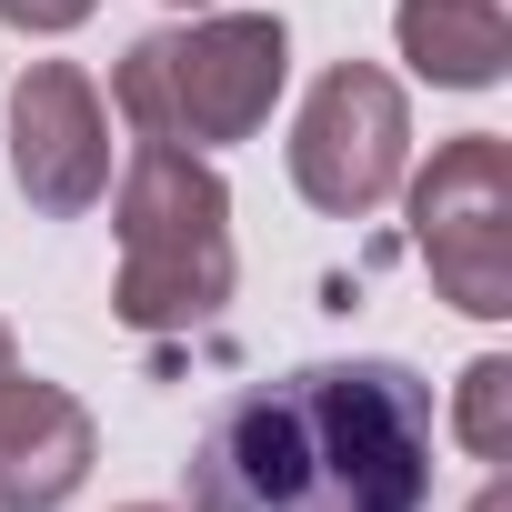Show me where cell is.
I'll return each instance as SVG.
<instances>
[{
    "label": "cell",
    "instance_id": "7",
    "mask_svg": "<svg viewBox=\"0 0 512 512\" xmlns=\"http://www.w3.org/2000/svg\"><path fill=\"white\" fill-rule=\"evenodd\" d=\"M91 462H101V432L81 392L31 372L0 382V512H61L91 482Z\"/></svg>",
    "mask_w": 512,
    "mask_h": 512
},
{
    "label": "cell",
    "instance_id": "2",
    "mask_svg": "<svg viewBox=\"0 0 512 512\" xmlns=\"http://www.w3.org/2000/svg\"><path fill=\"white\" fill-rule=\"evenodd\" d=\"M111 221H121L111 312L131 332H201V322H221V302H231V191H221V171L201 151L141 141L121 191H111Z\"/></svg>",
    "mask_w": 512,
    "mask_h": 512
},
{
    "label": "cell",
    "instance_id": "12",
    "mask_svg": "<svg viewBox=\"0 0 512 512\" xmlns=\"http://www.w3.org/2000/svg\"><path fill=\"white\" fill-rule=\"evenodd\" d=\"M21 372V352H11V322H0V382H11Z\"/></svg>",
    "mask_w": 512,
    "mask_h": 512
},
{
    "label": "cell",
    "instance_id": "10",
    "mask_svg": "<svg viewBox=\"0 0 512 512\" xmlns=\"http://www.w3.org/2000/svg\"><path fill=\"white\" fill-rule=\"evenodd\" d=\"M91 11H101V0H0V21L31 31V41H61V31H81Z\"/></svg>",
    "mask_w": 512,
    "mask_h": 512
},
{
    "label": "cell",
    "instance_id": "1",
    "mask_svg": "<svg viewBox=\"0 0 512 512\" xmlns=\"http://www.w3.org/2000/svg\"><path fill=\"white\" fill-rule=\"evenodd\" d=\"M191 512H432V382L402 362H302L191 442Z\"/></svg>",
    "mask_w": 512,
    "mask_h": 512
},
{
    "label": "cell",
    "instance_id": "8",
    "mask_svg": "<svg viewBox=\"0 0 512 512\" xmlns=\"http://www.w3.org/2000/svg\"><path fill=\"white\" fill-rule=\"evenodd\" d=\"M392 41L432 91H492L512 61V0H392Z\"/></svg>",
    "mask_w": 512,
    "mask_h": 512
},
{
    "label": "cell",
    "instance_id": "14",
    "mask_svg": "<svg viewBox=\"0 0 512 512\" xmlns=\"http://www.w3.org/2000/svg\"><path fill=\"white\" fill-rule=\"evenodd\" d=\"M181 11H191V0H181Z\"/></svg>",
    "mask_w": 512,
    "mask_h": 512
},
{
    "label": "cell",
    "instance_id": "13",
    "mask_svg": "<svg viewBox=\"0 0 512 512\" xmlns=\"http://www.w3.org/2000/svg\"><path fill=\"white\" fill-rule=\"evenodd\" d=\"M131 512H161V502H131Z\"/></svg>",
    "mask_w": 512,
    "mask_h": 512
},
{
    "label": "cell",
    "instance_id": "5",
    "mask_svg": "<svg viewBox=\"0 0 512 512\" xmlns=\"http://www.w3.org/2000/svg\"><path fill=\"white\" fill-rule=\"evenodd\" d=\"M412 171V111L382 61H332L292 121V191L332 221H362Z\"/></svg>",
    "mask_w": 512,
    "mask_h": 512
},
{
    "label": "cell",
    "instance_id": "4",
    "mask_svg": "<svg viewBox=\"0 0 512 512\" xmlns=\"http://www.w3.org/2000/svg\"><path fill=\"white\" fill-rule=\"evenodd\" d=\"M412 251L452 312L472 322L512 312V141L502 131H462L432 151V171L412 181Z\"/></svg>",
    "mask_w": 512,
    "mask_h": 512
},
{
    "label": "cell",
    "instance_id": "9",
    "mask_svg": "<svg viewBox=\"0 0 512 512\" xmlns=\"http://www.w3.org/2000/svg\"><path fill=\"white\" fill-rule=\"evenodd\" d=\"M452 432H462V452H482V462H502V452H512V362H502V352H482V362L462 372Z\"/></svg>",
    "mask_w": 512,
    "mask_h": 512
},
{
    "label": "cell",
    "instance_id": "3",
    "mask_svg": "<svg viewBox=\"0 0 512 512\" xmlns=\"http://www.w3.org/2000/svg\"><path fill=\"white\" fill-rule=\"evenodd\" d=\"M292 81V31L272 11H211L191 31H151L121 51L111 71V101L141 141H171V151H221V141H251L272 121Z\"/></svg>",
    "mask_w": 512,
    "mask_h": 512
},
{
    "label": "cell",
    "instance_id": "11",
    "mask_svg": "<svg viewBox=\"0 0 512 512\" xmlns=\"http://www.w3.org/2000/svg\"><path fill=\"white\" fill-rule=\"evenodd\" d=\"M472 512H512V492H502V482H482V492H472Z\"/></svg>",
    "mask_w": 512,
    "mask_h": 512
},
{
    "label": "cell",
    "instance_id": "6",
    "mask_svg": "<svg viewBox=\"0 0 512 512\" xmlns=\"http://www.w3.org/2000/svg\"><path fill=\"white\" fill-rule=\"evenodd\" d=\"M11 181L41 221H81L111 201V111L81 61H31L11 91Z\"/></svg>",
    "mask_w": 512,
    "mask_h": 512
}]
</instances>
